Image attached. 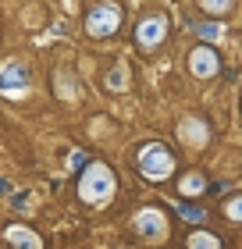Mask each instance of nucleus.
I'll use <instances>...</instances> for the list:
<instances>
[{"instance_id":"7","label":"nucleus","mask_w":242,"mask_h":249,"mask_svg":"<svg viewBox=\"0 0 242 249\" xmlns=\"http://www.w3.org/2000/svg\"><path fill=\"white\" fill-rule=\"evenodd\" d=\"M135 228H139L143 235H153V239H160V235H164V221H160L157 210H143L139 217H135Z\"/></svg>"},{"instance_id":"16","label":"nucleus","mask_w":242,"mask_h":249,"mask_svg":"<svg viewBox=\"0 0 242 249\" xmlns=\"http://www.w3.org/2000/svg\"><path fill=\"white\" fill-rule=\"evenodd\" d=\"M0 192H11V185L4 182V178H0Z\"/></svg>"},{"instance_id":"8","label":"nucleus","mask_w":242,"mask_h":249,"mask_svg":"<svg viewBox=\"0 0 242 249\" xmlns=\"http://www.w3.org/2000/svg\"><path fill=\"white\" fill-rule=\"evenodd\" d=\"M7 239L15 242L18 249H39V239L32 231H25V228H7Z\"/></svg>"},{"instance_id":"2","label":"nucleus","mask_w":242,"mask_h":249,"mask_svg":"<svg viewBox=\"0 0 242 249\" xmlns=\"http://www.w3.org/2000/svg\"><path fill=\"white\" fill-rule=\"evenodd\" d=\"M139 171L146 175V178H168L171 171H175V157H171V150L164 142H149V146H143L139 150Z\"/></svg>"},{"instance_id":"10","label":"nucleus","mask_w":242,"mask_h":249,"mask_svg":"<svg viewBox=\"0 0 242 249\" xmlns=\"http://www.w3.org/2000/svg\"><path fill=\"white\" fill-rule=\"evenodd\" d=\"M200 7L206 11V15L224 18V15H232V11H235V0H200Z\"/></svg>"},{"instance_id":"1","label":"nucleus","mask_w":242,"mask_h":249,"mask_svg":"<svg viewBox=\"0 0 242 249\" xmlns=\"http://www.w3.org/2000/svg\"><path fill=\"white\" fill-rule=\"evenodd\" d=\"M111 189H114V182H111V171L103 164H89L82 171V178H78V196L86 203H93V207H100L111 196Z\"/></svg>"},{"instance_id":"9","label":"nucleus","mask_w":242,"mask_h":249,"mask_svg":"<svg viewBox=\"0 0 242 249\" xmlns=\"http://www.w3.org/2000/svg\"><path fill=\"white\" fill-rule=\"evenodd\" d=\"M189 249H221V239L214 231H192L189 235Z\"/></svg>"},{"instance_id":"6","label":"nucleus","mask_w":242,"mask_h":249,"mask_svg":"<svg viewBox=\"0 0 242 249\" xmlns=\"http://www.w3.org/2000/svg\"><path fill=\"white\" fill-rule=\"evenodd\" d=\"M29 89V75L21 71V64H7V68H0V93H15V96H21Z\"/></svg>"},{"instance_id":"5","label":"nucleus","mask_w":242,"mask_h":249,"mask_svg":"<svg viewBox=\"0 0 242 249\" xmlns=\"http://www.w3.org/2000/svg\"><path fill=\"white\" fill-rule=\"evenodd\" d=\"M217 68H221V61H217V53H214L210 47H196V50L189 53V71H192V75L210 78V75H217Z\"/></svg>"},{"instance_id":"3","label":"nucleus","mask_w":242,"mask_h":249,"mask_svg":"<svg viewBox=\"0 0 242 249\" xmlns=\"http://www.w3.org/2000/svg\"><path fill=\"white\" fill-rule=\"evenodd\" d=\"M118 29H121V7H114V4H96L93 11H89V18H86V32H89V36L107 39V36H114Z\"/></svg>"},{"instance_id":"15","label":"nucleus","mask_w":242,"mask_h":249,"mask_svg":"<svg viewBox=\"0 0 242 249\" xmlns=\"http://www.w3.org/2000/svg\"><path fill=\"white\" fill-rule=\"evenodd\" d=\"M72 167H86V153H72Z\"/></svg>"},{"instance_id":"12","label":"nucleus","mask_w":242,"mask_h":249,"mask_svg":"<svg viewBox=\"0 0 242 249\" xmlns=\"http://www.w3.org/2000/svg\"><path fill=\"white\" fill-rule=\"evenodd\" d=\"M192 29L200 32L203 39H217V36H221V25H217V21H196Z\"/></svg>"},{"instance_id":"13","label":"nucleus","mask_w":242,"mask_h":249,"mask_svg":"<svg viewBox=\"0 0 242 249\" xmlns=\"http://www.w3.org/2000/svg\"><path fill=\"white\" fill-rule=\"evenodd\" d=\"M182 192H186V196H196V192H203L200 175H189V178H186V185H182Z\"/></svg>"},{"instance_id":"11","label":"nucleus","mask_w":242,"mask_h":249,"mask_svg":"<svg viewBox=\"0 0 242 249\" xmlns=\"http://www.w3.org/2000/svg\"><path fill=\"white\" fill-rule=\"evenodd\" d=\"M178 217L189 224H200V221H206V210L196 207V203H178Z\"/></svg>"},{"instance_id":"14","label":"nucleus","mask_w":242,"mask_h":249,"mask_svg":"<svg viewBox=\"0 0 242 249\" xmlns=\"http://www.w3.org/2000/svg\"><path fill=\"white\" fill-rule=\"evenodd\" d=\"M224 213L232 221H242V196H235V199H228V207H224Z\"/></svg>"},{"instance_id":"4","label":"nucleus","mask_w":242,"mask_h":249,"mask_svg":"<svg viewBox=\"0 0 242 249\" xmlns=\"http://www.w3.org/2000/svg\"><path fill=\"white\" fill-rule=\"evenodd\" d=\"M164 32H168V18L164 15H149V18L139 21V29H135V43L153 53L160 43H164Z\"/></svg>"}]
</instances>
